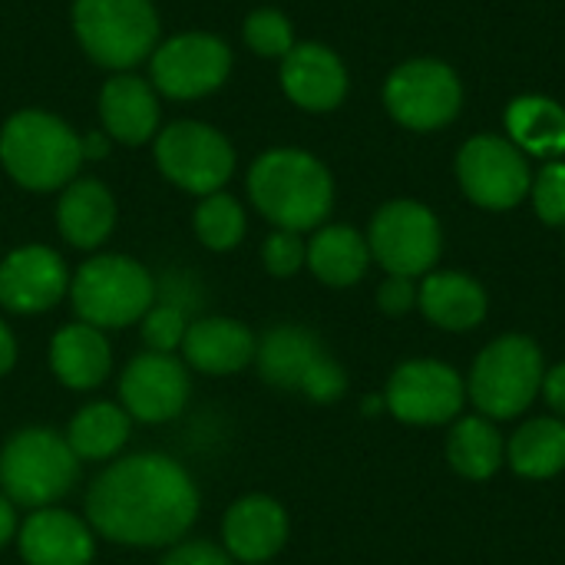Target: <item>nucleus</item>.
Listing matches in <instances>:
<instances>
[{
  "mask_svg": "<svg viewBox=\"0 0 565 565\" xmlns=\"http://www.w3.org/2000/svg\"><path fill=\"white\" fill-rule=\"evenodd\" d=\"M371 262H377L387 275L424 278L434 271L444 252V232L437 215L417 199L384 202L367 228Z\"/></svg>",
  "mask_w": 565,
  "mask_h": 565,
  "instance_id": "6e6552de",
  "label": "nucleus"
},
{
  "mask_svg": "<svg viewBox=\"0 0 565 565\" xmlns=\"http://www.w3.org/2000/svg\"><path fill=\"white\" fill-rule=\"evenodd\" d=\"M232 73V50L212 33H179L162 40L149 56L156 93L169 99H202L215 93Z\"/></svg>",
  "mask_w": 565,
  "mask_h": 565,
  "instance_id": "ddd939ff",
  "label": "nucleus"
},
{
  "mask_svg": "<svg viewBox=\"0 0 565 565\" xmlns=\"http://www.w3.org/2000/svg\"><path fill=\"white\" fill-rule=\"evenodd\" d=\"M447 463L463 480H490L507 463V440L483 414L457 417L447 434Z\"/></svg>",
  "mask_w": 565,
  "mask_h": 565,
  "instance_id": "cd10ccee",
  "label": "nucleus"
},
{
  "mask_svg": "<svg viewBox=\"0 0 565 565\" xmlns=\"http://www.w3.org/2000/svg\"><path fill=\"white\" fill-rule=\"evenodd\" d=\"M543 377L546 361L540 344L526 334H503L477 354L467 377V401L493 424L513 420L536 404Z\"/></svg>",
  "mask_w": 565,
  "mask_h": 565,
  "instance_id": "423d86ee",
  "label": "nucleus"
},
{
  "mask_svg": "<svg viewBox=\"0 0 565 565\" xmlns=\"http://www.w3.org/2000/svg\"><path fill=\"white\" fill-rule=\"evenodd\" d=\"M185 331H189V311L179 305L159 301V298L139 321V334H142L146 351H159V354H179Z\"/></svg>",
  "mask_w": 565,
  "mask_h": 565,
  "instance_id": "2f4dec72",
  "label": "nucleus"
},
{
  "mask_svg": "<svg viewBox=\"0 0 565 565\" xmlns=\"http://www.w3.org/2000/svg\"><path fill=\"white\" fill-rule=\"evenodd\" d=\"M328 351L321 348L318 334L301 324H275L258 338L255 367L265 384L278 391H301L305 377Z\"/></svg>",
  "mask_w": 565,
  "mask_h": 565,
  "instance_id": "b1692460",
  "label": "nucleus"
},
{
  "mask_svg": "<svg viewBox=\"0 0 565 565\" xmlns=\"http://www.w3.org/2000/svg\"><path fill=\"white\" fill-rule=\"evenodd\" d=\"M384 106L394 122L411 132H437L460 116L463 83L457 70L434 56H417L391 70L384 83Z\"/></svg>",
  "mask_w": 565,
  "mask_h": 565,
  "instance_id": "1a4fd4ad",
  "label": "nucleus"
},
{
  "mask_svg": "<svg viewBox=\"0 0 565 565\" xmlns=\"http://www.w3.org/2000/svg\"><path fill=\"white\" fill-rule=\"evenodd\" d=\"M83 463L53 427H23L0 447V493L17 510L60 507L79 483Z\"/></svg>",
  "mask_w": 565,
  "mask_h": 565,
  "instance_id": "7ed1b4c3",
  "label": "nucleus"
},
{
  "mask_svg": "<svg viewBox=\"0 0 565 565\" xmlns=\"http://www.w3.org/2000/svg\"><path fill=\"white\" fill-rule=\"evenodd\" d=\"M79 149H83V159H103V156H109V136L103 129H93V132L79 136Z\"/></svg>",
  "mask_w": 565,
  "mask_h": 565,
  "instance_id": "a19ab883",
  "label": "nucleus"
},
{
  "mask_svg": "<svg viewBox=\"0 0 565 565\" xmlns=\"http://www.w3.org/2000/svg\"><path fill=\"white\" fill-rule=\"evenodd\" d=\"M159 565H235L232 556L209 540H182L166 550Z\"/></svg>",
  "mask_w": 565,
  "mask_h": 565,
  "instance_id": "c9c22d12",
  "label": "nucleus"
},
{
  "mask_svg": "<svg viewBox=\"0 0 565 565\" xmlns=\"http://www.w3.org/2000/svg\"><path fill=\"white\" fill-rule=\"evenodd\" d=\"M73 33L89 60L126 73L159 46V13L152 0H73Z\"/></svg>",
  "mask_w": 565,
  "mask_h": 565,
  "instance_id": "0eeeda50",
  "label": "nucleus"
},
{
  "mask_svg": "<svg viewBox=\"0 0 565 565\" xmlns=\"http://www.w3.org/2000/svg\"><path fill=\"white\" fill-rule=\"evenodd\" d=\"M417 308L430 324L460 334L483 324L490 298L487 288L463 271H430L417 285Z\"/></svg>",
  "mask_w": 565,
  "mask_h": 565,
  "instance_id": "5701e85b",
  "label": "nucleus"
},
{
  "mask_svg": "<svg viewBox=\"0 0 565 565\" xmlns=\"http://www.w3.org/2000/svg\"><path fill=\"white\" fill-rule=\"evenodd\" d=\"M159 93L149 79L132 73H116L99 89V122L103 132L122 146H142L159 132Z\"/></svg>",
  "mask_w": 565,
  "mask_h": 565,
  "instance_id": "aec40b11",
  "label": "nucleus"
},
{
  "mask_svg": "<svg viewBox=\"0 0 565 565\" xmlns=\"http://www.w3.org/2000/svg\"><path fill=\"white\" fill-rule=\"evenodd\" d=\"M79 136L53 113L20 109L0 129V166L30 192H56L79 175Z\"/></svg>",
  "mask_w": 565,
  "mask_h": 565,
  "instance_id": "20e7f679",
  "label": "nucleus"
},
{
  "mask_svg": "<svg viewBox=\"0 0 565 565\" xmlns=\"http://www.w3.org/2000/svg\"><path fill=\"white\" fill-rule=\"evenodd\" d=\"M377 308L391 318H404L417 308V281L404 275H387L377 288Z\"/></svg>",
  "mask_w": 565,
  "mask_h": 565,
  "instance_id": "e433bc0d",
  "label": "nucleus"
},
{
  "mask_svg": "<svg viewBox=\"0 0 565 565\" xmlns=\"http://www.w3.org/2000/svg\"><path fill=\"white\" fill-rule=\"evenodd\" d=\"M96 540L86 516L63 507H43L20 520L13 546L23 565H93Z\"/></svg>",
  "mask_w": 565,
  "mask_h": 565,
  "instance_id": "dca6fc26",
  "label": "nucleus"
},
{
  "mask_svg": "<svg viewBox=\"0 0 565 565\" xmlns=\"http://www.w3.org/2000/svg\"><path fill=\"white\" fill-rule=\"evenodd\" d=\"M255 348H258V338L245 321L212 315V318L189 321L179 358L185 361L189 371H199L209 377H232L255 364Z\"/></svg>",
  "mask_w": 565,
  "mask_h": 565,
  "instance_id": "6ab92c4d",
  "label": "nucleus"
},
{
  "mask_svg": "<svg viewBox=\"0 0 565 565\" xmlns=\"http://www.w3.org/2000/svg\"><path fill=\"white\" fill-rule=\"evenodd\" d=\"M291 536L288 510L265 493L235 500L222 516V550L235 565H268Z\"/></svg>",
  "mask_w": 565,
  "mask_h": 565,
  "instance_id": "f3484780",
  "label": "nucleus"
},
{
  "mask_svg": "<svg viewBox=\"0 0 565 565\" xmlns=\"http://www.w3.org/2000/svg\"><path fill=\"white\" fill-rule=\"evenodd\" d=\"M281 89L305 113H331L348 96V66L324 43H295L281 56Z\"/></svg>",
  "mask_w": 565,
  "mask_h": 565,
  "instance_id": "a211bd4d",
  "label": "nucleus"
},
{
  "mask_svg": "<svg viewBox=\"0 0 565 565\" xmlns=\"http://www.w3.org/2000/svg\"><path fill=\"white\" fill-rule=\"evenodd\" d=\"M242 36H245L252 53L268 56V60H281L295 46L291 20L281 10H271V7H262V10L248 13L245 26H242Z\"/></svg>",
  "mask_w": 565,
  "mask_h": 565,
  "instance_id": "7c9ffc66",
  "label": "nucleus"
},
{
  "mask_svg": "<svg viewBox=\"0 0 565 565\" xmlns=\"http://www.w3.org/2000/svg\"><path fill=\"white\" fill-rule=\"evenodd\" d=\"M17 364V338L10 331V324L0 318V377H7Z\"/></svg>",
  "mask_w": 565,
  "mask_h": 565,
  "instance_id": "ea45409f",
  "label": "nucleus"
},
{
  "mask_svg": "<svg viewBox=\"0 0 565 565\" xmlns=\"http://www.w3.org/2000/svg\"><path fill=\"white\" fill-rule=\"evenodd\" d=\"M308 262V242L301 238V232H285L275 228L265 245H262V265L268 275L275 278H291L305 268Z\"/></svg>",
  "mask_w": 565,
  "mask_h": 565,
  "instance_id": "72a5a7b5",
  "label": "nucleus"
},
{
  "mask_svg": "<svg viewBox=\"0 0 565 565\" xmlns=\"http://www.w3.org/2000/svg\"><path fill=\"white\" fill-rule=\"evenodd\" d=\"M86 523L113 546L169 550L202 513L195 477L169 454H122L86 490Z\"/></svg>",
  "mask_w": 565,
  "mask_h": 565,
  "instance_id": "f257e3e1",
  "label": "nucleus"
},
{
  "mask_svg": "<svg viewBox=\"0 0 565 565\" xmlns=\"http://www.w3.org/2000/svg\"><path fill=\"white\" fill-rule=\"evenodd\" d=\"M530 199L536 215L553 225V228H565V162L563 159H550L530 185Z\"/></svg>",
  "mask_w": 565,
  "mask_h": 565,
  "instance_id": "473e14b6",
  "label": "nucleus"
},
{
  "mask_svg": "<svg viewBox=\"0 0 565 565\" xmlns=\"http://www.w3.org/2000/svg\"><path fill=\"white\" fill-rule=\"evenodd\" d=\"M70 268L50 245H20L0 262V308L10 315L53 311L70 295Z\"/></svg>",
  "mask_w": 565,
  "mask_h": 565,
  "instance_id": "2eb2a0df",
  "label": "nucleus"
},
{
  "mask_svg": "<svg viewBox=\"0 0 565 565\" xmlns=\"http://www.w3.org/2000/svg\"><path fill=\"white\" fill-rule=\"evenodd\" d=\"M53 377L76 394L96 391L106 384L113 371V344L106 331L86 324V321H70L50 338L46 351Z\"/></svg>",
  "mask_w": 565,
  "mask_h": 565,
  "instance_id": "412c9836",
  "label": "nucleus"
},
{
  "mask_svg": "<svg viewBox=\"0 0 565 565\" xmlns=\"http://www.w3.org/2000/svg\"><path fill=\"white\" fill-rule=\"evenodd\" d=\"M543 401H546V407L553 411V417H559L565 420V364H556V367H550L546 371V377H543Z\"/></svg>",
  "mask_w": 565,
  "mask_h": 565,
  "instance_id": "4c0bfd02",
  "label": "nucleus"
},
{
  "mask_svg": "<svg viewBox=\"0 0 565 565\" xmlns=\"http://www.w3.org/2000/svg\"><path fill=\"white\" fill-rule=\"evenodd\" d=\"M192 228H195V238L209 252H232L245 238L248 222H245L242 202L222 189V192L199 199L195 215H192Z\"/></svg>",
  "mask_w": 565,
  "mask_h": 565,
  "instance_id": "c756f323",
  "label": "nucleus"
},
{
  "mask_svg": "<svg viewBox=\"0 0 565 565\" xmlns=\"http://www.w3.org/2000/svg\"><path fill=\"white\" fill-rule=\"evenodd\" d=\"M56 228L73 248L96 252L99 245H106V238L116 228V199H113V192L99 179L76 175L70 185L60 189Z\"/></svg>",
  "mask_w": 565,
  "mask_h": 565,
  "instance_id": "4be33fe9",
  "label": "nucleus"
},
{
  "mask_svg": "<svg viewBox=\"0 0 565 565\" xmlns=\"http://www.w3.org/2000/svg\"><path fill=\"white\" fill-rule=\"evenodd\" d=\"M248 199L275 228L315 232L334 209V179L318 156L281 146L252 162Z\"/></svg>",
  "mask_w": 565,
  "mask_h": 565,
  "instance_id": "f03ea898",
  "label": "nucleus"
},
{
  "mask_svg": "<svg viewBox=\"0 0 565 565\" xmlns=\"http://www.w3.org/2000/svg\"><path fill=\"white\" fill-rule=\"evenodd\" d=\"M159 281L156 275L129 255H93L70 278V305L76 321H86L99 331H122L142 321L156 305Z\"/></svg>",
  "mask_w": 565,
  "mask_h": 565,
  "instance_id": "39448f33",
  "label": "nucleus"
},
{
  "mask_svg": "<svg viewBox=\"0 0 565 565\" xmlns=\"http://www.w3.org/2000/svg\"><path fill=\"white\" fill-rule=\"evenodd\" d=\"M156 166L172 185L202 199L225 189L235 172V149L215 126L179 119L156 132Z\"/></svg>",
  "mask_w": 565,
  "mask_h": 565,
  "instance_id": "9d476101",
  "label": "nucleus"
},
{
  "mask_svg": "<svg viewBox=\"0 0 565 565\" xmlns=\"http://www.w3.org/2000/svg\"><path fill=\"white\" fill-rule=\"evenodd\" d=\"M457 182L473 205L487 212H507L530 195L533 172L526 156L510 139L483 132L460 146Z\"/></svg>",
  "mask_w": 565,
  "mask_h": 565,
  "instance_id": "f8f14e48",
  "label": "nucleus"
},
{
  "mask_svg": "<svg viewBox=\"0 0 565 565\" xmlns=\"http://www.w3.org/2000/svg\"><path fill=\"white\" fill-rule=\"evenodd\" d=\"M507 467L523 480H553L565 470V420L533 417L507 440Z\"/></svg>",
  "mask_w": 565,
  "mask_h": 565,
  "instance_id": "c85d7f7f",
  "label": "nucleus"
},
{
  "mask_svg": "<svg viewBox=\"0 0 565 565\" xmlns=\"http://www.w3.org/2000/svg\"><path fill=\"white\" fill-rule=\"evenodd\" d=\"M507 132L510 142L523 156L559 159L565 156V106L553 96H516L507 106Z\"/></svg>",
  "mask_w": 565,
  "mask_h": 565,
  "instance_id": "bb28decb",
  "label": "nucleus"
},
{
  "mask_svg": "<svg viewBox=\"0 0 565 565\" xmlns=\"http://www.w3.org/2000/svg\"><path fill=\"white\" fill-rule=\"evenodd\" d=\"M305 268L328 288H351L371 268L367 238L351 225H321L308 238Z\"/></svg>",
  "mask_w": 565,
  "mask_h": 565,
  "instance_id": "a878e982",
  "label": "nucleus"
},
{
  "mask_svg": "<svg viewBox=\"0 0 565 565\" xmlns=\"http://www.w3.org/2000/svg\"><path fill=\"white\" fill-rule=\"evenodd\" d=\"M463 404H467V381L460 377L457 367L434 358L404 361L391 374L384 391V407L391 411L394 420L407 427L454 424L463 414Z\"/></svg>",
  "mask_w": 565,
  "mask_h": 565,
  "instance_id": "9b49d317",
  "label": "nucleus"
},
{
  "mask_svg": "<svg viewBox=\"0 0 565 565\" xmlns=\"http://www.w3.org/2000/svg\"><path fill=\"white\" fill-rule=\"evenodd\" d=\"M17 530H20V510L0 493V550H7L17 540Z\"/></svg>",
  "mask_w": 565,
  "mask_h": 565,
  "instance_id": "58836bf2",
  "label": "nucleus"
},
{
  "mask_svg": "<svg viewBox=\"0 0 565 565\" xmlns=\"http://www.w3.org/2000/svg\"><path fill=\"white\" fill-rule=\"evenodd\" d=\"M298 394H305L315 404H338L348 394V374H344V367L331 354H324L315 364V371L305 377V384H301Z\"/></svg>",
  "mask_w": 565,
  "mask_h": 565,
  "instance_id": "f704fd0d",
  "label": "nucleus"
},
{
  "mask_svg": "<svg viewBox=\"0 0 565 565\" xmlns=\"http://www.w3.org/2000/svg\"><path fill=\"white\" fill-rule=\"evenodd\" d=\"M192 397V374L179 354L142 351L119 374V407L139 424L182 417Z\"/></svg>",
  "mask_w": 565,
  "mask_h": 565,
  "instance_id": "4468645a",
  "label": "nucleus"
},
{
  "mask_svg": "<svg viewBox=\"0 0 565 565\" xmlns=\"http://www.w3.org/2000/svg\"><path fill=\"white\" fill-rule=\"evenodd\" d=\"M63 437L79 463L106 467L109 460L122 457L132 437V417L119 407V401H89L70 417Z\"/></svg>",
  "mask_w": 565,
  "mask_h": 565,
  "instance_id": "393cba45",
  "label": "nucleus"
}]
</instances>
